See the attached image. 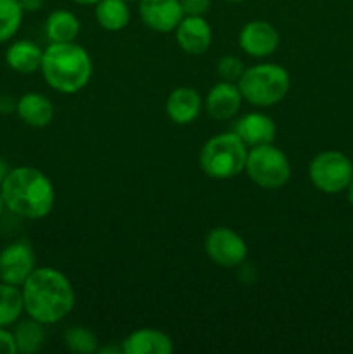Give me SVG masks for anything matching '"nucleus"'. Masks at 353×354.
<instances>
[{"mask_svg":"<svg viewBox=\"0 0 353 354\" xmlns=\"http://www.w3.org/2000/svg\"><path fill=\"white\" fill-rule=\"evenodd\" d=\"M24 313L44 325L64 320L75 308V289L68 277L52 266H38L21 286Z\"/></svg>","mask_w":353,"mask_h":354,"instance_id":"f257e3e1","label":"nucleus"},{"mask_svg":"<svg viewBox=\"0 0 353 354\" xmlns=\"http://www.w3.org/2000/svg\"><path fill=\"white\" fill-rule=\"evenodd\" d=\"M0 192L7 209L26 220H44L54 209L55 189L51 178L31 166L9 169Z\"/></svg>","mask_w":353,"mask_h":354,"instance_id":"f03ea898","label":"nucleus"},{"mask_svg":"<svg viewBox=\"0 0 353 354\" xmlns=\"http://www.w3.org/2000/svg\"><path fill=\"white\" fill-rule=\"evenodd\" d=\"M40 71L52 90L75 95L89 85L93 64L89 52L75 41L48 44V47L44 48Z\"/></svg>","mask_w":353,"mask_h":354,"instance_id":"7ed1b4c3","label":"nucleus"},{"mask_svg":"<svg viewBox=\"0 0 353 354\" xmlns=\"http://www.w3.org/2000/svg\"><path fill=\"white\" fill-rule=\"evenodd\" d=\"M242 99L256 107H270L286 99L291 88V76L286 68L272 62L246 68L237 82Z\"/></svg>","mask_w":353,"mask_h":354,"instance_id":"20e7f679","label":"nucleus"},{"mask_svg":"<svg viewBox=\"0 0 353 354\" xmlns=\"http://www.w3.org/2000/svg\"><path fill=\"white\" fill-rule=\"evenodd\" d=\"M249 147L235 131L210 138L199 152V166L213 180H230L246 168Z\"/></svg>","mask_w":353,"mask_h":354,"instance_id":"39448f33","label":"nucleus"},{"mask_svg":"<svg viewBox=\"0 0 353 354\" xmlns=\"http://www.w3.org/2000/svg\"><path fill=\"white\" fill-rule=\"evenodd\" d=\"M246 175L255 185L265 190L282 189L291 178V162L284 151L273 144L249 147Z\"/></svg>","mask_w":353,"mask_h":354,"instance_id":"423d86ee","label":"nucleus"},{"mask_svg":"<svg viewBox=\"0 0 353 354\" xmlns=\"http://www.w3.org/2000/svg\"><path fill=\"white\" fill-rule=\"evenodd\" d=\"M311 185L324 194L348 190L353 180V162L339 151H324L315 156L308 166Z\"/></svg>","mask_w":353,"mask_h":354,"instance_id":"0eeeda50","label":"nucleus"},{"mask_svg":"<svg viewBox=\"0 0 353 354\" xmlns=\"http://www.w3.org/2000/svg\"><path fill=\"white\" fill-rule=\"evenodd\" d=\"M204 251L215 265L224 266V268H234L246 261L248 245H246L244 239L232 228L215 227L206 235Z\"/></svg>","mask_w":353,"mask_h":354,"instance_id":"6e6552de","label":"nucleus"},{"mask_svg":"<svg viewBox=\"0 0 353 354\" xmlns=\"http://www.w3.org/2000/svg\"><path fill=\"white\" fill-rule=\"evenodd\" d=\"M35 268L37 258L28 241H14L0 251V282L21 287Z\"/></svg>","mask_w":353,"mask_h":354,"instance_id":"1a4fd4ad","label":"nucleus"},{"mask_svg":"<svg viewBox=\"0 0 353 354\" xmlns=\"http://www.w3.org/2000/svg\"><path fill=\"white\" fill-rule=\"evenodd\" d=\"M280 44L279 31L269 21L255 19L242 26L239 33V47L251 57L263 59L272 55Z\"/></svg>","mask_w":353,"mask_h":354,"instance_id":"9d476101","label":"nucleus"},{"mask_svg":"<svg viewBox=\"0 0 353 354\" xmlns=\"http://www.w3.org/2000/svg\"><path fill=\"white\" fill-rule=\"evenodd\" d=\"M138 14L142 23L156 33L175 31L183 17L180 0H138Z\"/></svg>","mask_w":353,"mask_h":354,"instance_id":"9b49d317","label":"nucleus"},{"mask_svg":"<svg viewBox=\"0 0 353 354\" xmlns=\"http://www.w3.org/2000/svg\"><path fill=\"white\" fill-rule=\"evenodd\" d=\"M175 40L185 54L201 55L213 41V30L204 16H183L175 28Z\"/></svg>","mask_w":353,"mask_h":354,"instance_id":"f8f14e48","label":"nucleus"},{"mask_svg":"<svg viewBox=\"0 0 353 354\" xmlns=\"http://www.w3.org/2000/svg\"><path fill=\"white\" fill-rule=\"evenodd\" d=\"M242 100L244 99H242L237 83L221 80V82H218L217 85L210 88L206 100H204V107H206V113L213 120L225 121L230 120L239 113Z\"/></svg>","mask_w":353,"mask_h":354,"instance_id":"ddd939ff","label":"nucleus"},{"mask_svg":"<svg viewBox=\"0 0 353 354\" xmlns=\"http://www.w3.org/2000/svg\"><path fill=\"white\" fill-rule=\"evenodd\" d=\"M203 111V97L192 86H179L166 99V114L175 124H190Z\"/></svg>","mask_w":353,"mask_h":354,"instance_id":"4468645a","label":"nucleus"},{"mask_svg":"<svg viewBox=\"0 0 353 354\" xmlns=\"http://www.w3.org/2000/svg\"><path fill=\"white\" fill-rule=\"evenodd\" d=\"M235 133L248 147L273 144L277 133L275 121L263 113H248L235 124Z\"/></svg>","mask_w":353,"mask_h":354,"instance_id":"2eb2a0df","label":"nucleus"},{"mask_svg":"<svg viewBox=\"0 0 353 354\" xmlns=\"http://www.w3.org/2000/svg\"><path fill=\"white\" fill-rule=\"evenodd\" d=\"M123 354H172L173 341L168 334L156 328H138L121 342Z\"/></svg>","mask_w":353,"mask_h":354,"instance_id":"dca6fc26","label":"nucleus"},{"mask_svg":"<svg viewBox=\"0 0 353 354\" xmlns=\"http://www.w3.org/2000/svg\"><path fill=\"white\" fill-rule=\"evenodd\" d=\"M16 113L28 127L44 128L54 120V104L42 93L28 92L17 99Z\"/></svg>","mask_w":353,"mask_h":354,"instance_id":"f3484780","label":"nucleus"},{"mask_svg":"<svg viewBox=\"0 0 353 354\" xmlns=\"http://www.w3.org/2000/svg\"><path fill=\"white\" fill-rule=\"evenodd\" d=\"M44 50L31 40H17L6 50V62L19 75H31L40 71Z\"/></svg>","mask_w":353,"mask_h":354,"instance_id":"a211bd4d","label":"nucleus"},{"mask_svg":"<svg viewBox=\"0 0 353 354\" xmlns=\"http://www.w3.org/2000/svg\"><path fill=\"white\" fill-rule=\"evenodd\" d=\"M82 24L73 12L64 9H57L48 14L45 21V35L51 44H66L75 41L78 38Z\"/></svg>","mask_w":353,"mask_h":354,"instance_id":"6ab92c4d","label":"nucleus"},{"mask_svg":"<svg viewBox=\"0 0 353 354\" xmlns=\"http://www.w3.org/2000/svg\"><path fill=\"white\" fill-rule=\"evenodd\" d=\"M96 19L106 31H121L130 23V7L125 0H99L96 3Z\"/></svg>","mask_w":353,"mask_h":354,"instance_id":"aec40b11","label":"nucleus"},{"mask_svg":"<svg viewBox=\"0 0 353 354\" xmlns=\"http://www.w3.org/2000/svg\"><path fill=\"white\" fill-rule=\"evenodd\" d=\"M12 334L14 339H16L17 353L21 354L38 353L44 348L45 337H47L45 325L30 317H28V320H17Z\"/></svg>","mask_w":353,"mask_h":354,"instance_id":"412c9836","label":"nucleus"},{"mask_svg":"<svg viewBox=\"0 0 353 354\" xmlns=\"http://www.w3.org/2000/svg\"><path fill=\"white\" fill-rule=\"evenodd\" d=\"M24 313L21 287L0 282V327L16 325Z\"/></svg>","mask_w":353,"mask_h":354,"instance_id":"4be33fe9","label":"nucleus"},{"mask_svg":"<svg viewBox=\"0 0 353 354\" xmlns=\"http://www.w3.org/2000/svg\"><path fill=\"white\" fill-rule=\"evenodd\" d=\"M24 10L19 0H0V44L16 37L23 23Z\"/></svg>","mask_w":353,"mask_h":354,"instance_id":"5701e85b","label":"nucleus"},{"mask_svg":"<svg viewBox=\"0 0 353 354\" xmlns=\"http://www.w3.org/2000/svg\"><path fill=\"white\" fill-rule=\"evenodd\" d=\"M62 341L69 351L76 354H92L99 349L96 334L90 328L80 327V325L69 327L62 335Z\"/></svg>","mask_w":353,"mask_h":354,"instance_id":"b1692460","label":"nucleus"},{"mask_svg":"<svg viewBox=\"0 0 353 354\" xmlns=\"http://www.w3.org/2000/svg\"><path fill=\"white\" fill-rule=\"evenodd\" d=\"M246 66L237 55H224V57L218 59L217 62V73L224 82H232L237 83L239 78L244 73Z\"/></svg>","mask_w":353,"mask_h":354,"instance_id":"393cba45","label":"nucleus"},{"mask_svg":"<svg viewBox=\"0 0 353 354\" xmlns=\"http://www.w3.org/2000/svg\"><path fill=\"white\" fill-rule=\"evenodd\" d=\"M183 16H206L211 9V0H180Z\"/></svg>","mask_w":353,"mask_h":354,"instance_id":"a878e982","label":"nucleus"},{"mask_svg":"<svg viewBox=\"0 0 353 354\" xmlns=\"http://www.w3.org/2000/svg\"><path fill=\"white\" fill-rule=\"evenodd\" d=\"M0 354H17L16 339L7 327H0Z\"/></svg>","mask_w":353,"mask_h":354,"instance_id":"bb28decb","label":"nucleus"},{"mask_svg":"<svg viewBox=\"0 0 353 354\" xmlns=\"http://www.w3.org/2000/svg\"><path fill=\"white\" fill-rule=\"evenodd\" d=\"M16 104L17 100H14L10 95L0 93V114H9L12 111H16Z\"/></svg>","mask_w":353,"mask_h":354,"instance_id":"cd10ccee","label":"nucleus"},{"mask_svg":"<svg viewBox=\"0 0 353 354\" xmlns=\"http://www.w3.org/2000/svg\"><path fill=\"white\" fill-rule=\"evenodd\" d=\"M24 12H37L45 6V0H19Z\"/></svg>","mask_w":353,"mask_h":354,"instance_id":"c85d7f7f","label":"nucleus"},{"mask_svg":"<svg viewBox=\"0 0 353 354\" xmlns=\"http://www.w3.org/2000/svg\"><path fill=\"white\" fill-rule=\"evenodd\" d=\"M97 353H100V354H107V353L121 354V353H123V349H121V346H120V348H113V346H107V348H99V349H97Z\"/></svg>","mask_w":353,"mask_h":354,"instance_id":"c756f323","label":"nucleus"},{"mask_svg":"<svg viewBox=\"0 0 353 354\" xmlns=\"http://www.w3.org/2000/svg\"><path fill=\"white\" fill-rule=\"evenodd\" d=\"M7 173H9V166H7V162L0 158V183H2V180L6 178Z\"/></svg>","mask_w":353,"mask_h":354,"instance_id":"7c9ffc66","label":"nucleus"},{"mask_svg":"<svg viewBox=\"0 0 353 354\" xmlns=\"http://www.w3.org/2000/svg\"><path fill=\"white\" fill-rule=\"evenodd\" d=\"M75 3H78V6H96L99 0H73Z\"/></svg>","mask_w":353,"mask_h":354,"instance_id":"2f4dec72","label":"nucleus"},{"mask_svg":"<svg viewBox=\"0 0 353 354\" xmlns=\"http://www.w3.org/2000/svg\"><path fill=\"white\" fill-rule=\"evenodd\" d=\"M348 201L352 203V206H353V180H352V183H350V187H348Z\"/></svg>","mask_w":353,"mask_h":354,"instance_id":"473e14b6","label":"nucleus"},{"mask_svg":"<svg viewBox=\"0 0 353 354\" xmlns=\"http://www.w3.org/2000/svg\"><path fill=\"white\" fill-rule=\"evenodd\" d=\"M3 209H6V204H3V197H2V192H0V216H2Z\"/></svg>","mask_w":353,"mask_h":354,"instance_id":"72a5a7b5","label":"nucleus"},{"mask_svg":"<svg viewBox=\"0 0 353 354\" xmlns=\"http://www.w3.org/2000/svg\"><path fill=\"white\" fill-rule=\"evenodd\" d=\"M227 2H234V3H239V2H242V0H227Z\"/></svg>","mask_w":353,"mask_h":354,"instance_id":"f704fd0d","label":"nucleus"},{"mask_svg":"<svg viewBox=\"0 0 353 354\" xmlns=\"http://www.w3.org/2000/svg\"><path fill=\"white\" fill-rule=\"evenodd\" d=\"M125 2H135V0H125Z\"/></svg>","mask_w":353,"mask_h":354,"instance_id":"c9c22d12","label":"nucleus"}]
</instances>
